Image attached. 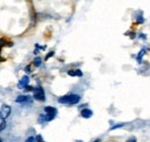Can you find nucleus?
Listing matches in <instances>:
<instances>
[{
	"label": "nucleus",
	"instance_id": "1",
	"mask_svg": "<svg viewBox=\"0 0 150 142\" xmlns=\"http://www.w3.org/2000/svg\"><path fill=\"white\" fill-rule=\"evenodd\" d=\"M44 111H45V114H41L38 118L39 123H42V120L43 121H51L52 119L55 118V116L58 113V110L55 107H52V106H45Z\"/></svg>",
	"mask_w": 150,
	"mask_h": 142
},
{
	"label": "nucleus",
	"instance_id": "2",
	"mask_svg": "<svg viewBox=\"0 0 150 142\" xmlns=\"http://www.w3.org/2000/svg\"><path fill=\"white\" fill-rule=\"evenodd\" d=\"M80 96L76 94H68L65 96H61L60 98H58V102L61 104H66V105H74L77 104L80 102Z\"/></svg>",
	"mask_w": 150,
	"mask_h": 142
},
{
	"label": "nucleus",
	"instance_id": "3",
	"mask_svg": "<svg viewBox=\"0 0 150 142\" xmlns=\"http://www.w3.org/2000/svg\"><path fill=\"white\" fill-rule=\"evenodd\" d=\"M34 98L37 100H45V91L42 87H36L34 89Z\"/></svg>",
	"mask_w": 150,
	"mask_h": 142
},
{
	"label": "nucleus",
	"instance_id": "4",
	"mask_svg": "<svg viewBox=\"0 0 150 142\" xmlns=\"http://www.w3.org/2000/svg\"><path fill=\"white\" fill-rule=\"evenodd\" d=\"M0 114H1V119L7 118L10 114V106L7 104H2L1 105V110H0Z\"/></svg>",
	"mask_w": 150,
	"mask_h": 142
},
{
	"label": "nucleus",
	"instance_id": "5",
	"mask_svg": "<svg viewBox=\"0 0 150 142\" xmlns=\"http://www.w3.org/2000/svg\"><path fill=\"white\" fill-rule=\"evenodd\" d=\"M31 100L32 99L27 95H21L19 97H16V99H15L16 103H31Z\"/></svg>",
	"mask_w": 150,
	"mask_h": 142
},
{
	"label": "nucleus",
	"instance_id": "6",
	"mask_svg": "<svg viewBox=\"0 0 150 142\" xmlns=\"http://www.w3.org/2000/svg\"><path fill=\"white\" fill-rule=\"evenodd\" d=\"M28 85H29V78H28L27 75H24V76H23V78L20 80V82H19L17 87H19L20 89H23V88L28 87Z\"/></svg>",
	"mask_w": 150,
	"mask_h": 142
},
{
	"label": "nucleus",
	"instance_id": "7",
	"mask_svg": "<svg viewBox=\"0 0 150 142\" xmlns=\"http://www.w3.org/2000/svg\"><path fill=\"white\" fill-rule=\"evenodd\" d=\"M81 116L83 118H91L93 117V111L89 110V109H83V110H81Z\"/></svg>",
	"mask_w": 150,
	"mask_h": 142
},
{
	"label": "nucleus",
	"instance_id": "8",
	"mask_svg": "<svg viewBox=\"0 0 150 142\" xmlns=\"http://www.w3.org/2000/svg\"><path fill=\"white\" fill-rule=\"evenodd\" d=\"M68 75L71 76H82V72L80 69H73V71H68L67 72Z\"/></svg>",
	"mask_w": 150,
	"mask_h": 142
},
{
	"label": "nucleus",
	"instance_id": "9",
	"mask_svg": "<svg viewBox=\"0 0 150 142\" xmlns=\"http://www.w3.org/2000/svg\"><path fill=\"white\" fill-rule=\"evenodd\" d=\"M122 126H125V124L124 123H120V124H117V125H113L110 130L111 131H114V130H117V128H120V127H122Z\"/></svg>",
	"mask_w": 150,
	"mask_h": 142
},
{
	"label": "nucleus",
	"instance_id": "10",
	"mask_svg": "<svg viewBox=\"0 0 150 142\" xmlns=\"http://www.w3.org/2000/svg\"><path fill=\"white\" fill-rule=\"evenodd\" d=\"M144 52H146V50H144V48H142V50H141V52L138 54V61H139V62H141V61H142V55H143V53H144Z\"/></svg>",
	"mask_w": 150,
	"mask_h": 142
},
{
	"label": "nucleus",
	"instance_id": "11",
	"mask_svg": "<svg viewBox=\"0 0 150 142\" xmlns=\"http://www.w3.org/2000/svg\"><path fill=\"white\" fill-rule=\"evenodd\" d=\"M41 62H42V59H41V58H36V59H35V65H36V66H39Z\"/></svg>",
	"mask_w": 150,
	"mask_h": 142
},
{
	"label": "nucleus",
	"instance_id": "12",
	"mask_svg": "<svg viewBox=\"0 0 150 142\" xmlns=\"http://www.w3.org/2000/svg\"><path fill=\"white\" fill-rule=\"evenodd\" d=\"M5 125H6L5 119H1V126H0V130H1V131H3V130H5Z\"/></svg>",
	"mask_w": 150,
	"mask_h": 142
},
{
	"label": "nucleus",
	"instance_id": "13",
	"mask_svg": "<svg viewBox=\"0 0 150 142\" xmlns=\"http://www.w3.org/2000/svg\"><path fill=\"white\" fill-rule=\"evenodd\" d=\"M36 138H34V136H30V138H28L27 140H26V142H36Z\"/></svg>",
	"mask_w": 150,
	"mask_h": 142
},
{
	"label": "nucleus",
	"instance_id": "14",
	"mask_svg": "<svg viewBox=\"0 0 150 142\" xmlns=\"http://www.w3.org/2000/svg\"><path fill=\"white\" fill-rule=\"evenodd\" d=\"M126 142H136V139L133 136V138H129V139H128V140H127Z\"/></svg>",
	"mask_w": 150,
	"mask_h": 142
},
{
	"label": "nucleus",
	"instance_id": "15",
	"mask_svg": "<svg viewBox=\"0 0 150 142\" xmlns=\"http://www.w3.org/2000/svg\"><path fill=\"white\" fill-rule=\"evenodd\" d=\"M53 54H54V52H53V51H52V52H50V53H49V54H48V55L45 57V60H48V59L50 58L51 55H53Z\"/></svg>",
	"mask_w": 150,
	"mask_h": 142
},
{
	"label": "nucleus",
	"instance_id": "16",
	"mask_svg": "<svg viewBox=\"0 0 150 142\" xmlns=\"http://www.w3.org/2000/svg\"><path fill=\"white\" fill-rule=\"evenodd\" d=\"M94 142H100V139H96V140H95Z\"/></svg>",
	"mask_w": 150,
	"mask_h": 142
},
{
	"label": "nucleus",
	"instance_id": "17",
	"mask_svg": "<svg viewBox=\"0 0 150 142\" xmlns=\"http://www.w3.org/2000/svg\"><path fill=\"white\" fill-rule=\"evenodd\" d=\"M76 142H82V141H76Z\"/></svg>",
	"mask_w": 150,
	"mask_h": 142
},
{
	"label": "nucleus",
	"instance_id": "18",
	"mask_svg": "<svg viewBox=\"0 0 150 142\" xmlns=\"http://www.w3.org/2000/svg\"><path fill=\"white\" fill-rule=\"evenodd\" d=\"M41 142H43V141H41Z\"/></svg>",
	"mask_w": 150,
	"mask_h": 142
}]
</instances>
